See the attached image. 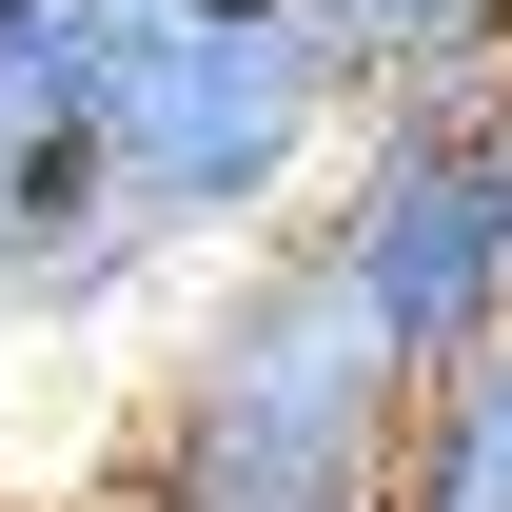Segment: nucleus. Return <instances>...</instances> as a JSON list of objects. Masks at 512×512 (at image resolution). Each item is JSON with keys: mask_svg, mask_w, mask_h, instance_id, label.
I'll use <instances>...</instances> for the list:
<instances>
[{"mask_svg": "<svg viewBox=\"0 0 512 512\" xmlns=\"http://www.w3.org/2000/svg\"><path fill=\"white\" fill-rule=\"evenodd\" d=\"M394 434H414V355L335 276L316 237H256L178 296V335L138 355L119 473L79 512H394Z\"/></svg>", "mask_w": 512, "mask_h": 512, "instance_id": "obj_1", "label": "nucleus"}, {"mask_svg": "<svg viewBox=\"0 0 512 512\" xmlns=\"http://www.w3.org/2000/svg\"><path fill=\"white\" fill-rule=\"evenodd\" d=\"M296 237L394 316L414 375L493 355L512 335V79H473V99H355V138H335Z\"/></svg>", "mask_w": 512, "mask_h": 512, "instance_id": "obj_3", "label": "nucleus"}, {"mask_svg": "<svg viewBox=\"0 0 512 512\" xmlns=\"http://www.w3.org/2000/svg\"><path fill=\"white\" fill-rule=\"evenodd\" d=\"M394 512H512V335H493V355H434V375H414V434H394Z\"/></svg>", "mask_w": 512, "mask_h": 512, "instance_id": "obj_4", "label": "nucleus"}, {"mask_svg": "<svg viewBox=\"0 0 512 512\" xmlns=\"http://www.w3.org/2000/svg\"><path fill=\"white\" fill-rule=\"evenodd\" d=\"M0 316H20V217H0Z\"/></svg>", "mask_w": 512, "mask_h": 512, "instance_id": "obj_6", "label": "nucleus"}, {"mask_svg": "<svg viewBox=\"0 0 512 512\" xmlns=\"http://www.w3.org/2000/svg\"><path fill=\"white\" fill-rule=\"evenodd\" d=\"M79 20H99V197L178 276L316 217L355 138V60L316 0H79Z\"/></svg>", "mask_w": 512, "mask_h": 512, "instance_id": "obj_2", "label": "nucleus"}, {"mask_svg": "<svg viewBox=\"0 0 512 512\" xmlns=\"http://www.w3.org/2000/svg\"><path fill=\"white\" fill-rule=\"evenodd\" d=\"M335 60H355V99H473V79H512V0H316Z\"/></svg>", "mask_w": 512, "mask_h": 512, "instance_id": "obj_5", "label": "nucleus"}]
</instances>
